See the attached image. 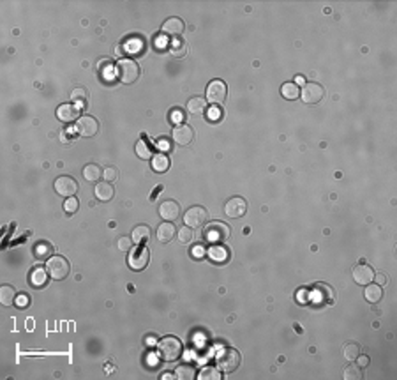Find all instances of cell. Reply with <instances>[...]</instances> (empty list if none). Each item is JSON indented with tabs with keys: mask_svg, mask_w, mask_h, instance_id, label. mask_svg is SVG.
Returning <instances> with one entry per match:
<instances>
[{
	"mask_svg": "<svg viewBox=\"0 0 397 380\" xmlns=\"http://www.w3.org/2000/svg\"><path fill=\"white\" fill-rule=\"evenodd\" d=\"M156 352L157 357L164 362H175L180 359L182 352H184V347H182V341L175 336H166L162 338L159 343L156 345Z\"/></svg>",
	"mask_w": 397,
	"mask_h": 380,
	"instance_id": "cell-1",
	"label": "cell"
},
{
	"mask_svg": "<svg viewBox=\"0 0 397 380\" xmlns=\"http://www.w3.org/2000/svg\"><path fill=\"white\" fill-rule=\"evenodd\" d=\"M216 361H217V366L221 368L224 373H231V371H235L237 368L240 366L242 357L238 350H235V348H231V347H224L217 352Z\"/></svg>",
	"mask_w": 397,
	"mask_h": 380,
	"instance_id": "cell-2",
	"label": "cell"
},
{
	"mask_svg": "<svg viewBox=\"0 0 397 380\" xmlns=\"http://www.w3.org/2000/svg\"><path fill=\"white\" fill-rule=\"evenodd\" d=\"M117 76L122 84L131 85L139 78V65L131 59H120L115 65Z\"/></svg>",
	"mask_w": 397,
	"mask_h": 380,
	"instance_id": "cell-3",
	"label": "cell"
},
{
	"mask_svg": "<svg viewBox=\"0 0 397 380\" xmlns=\"http://www.w3.org/2000/svg\"><path fill=\"white\" fill-rule=\"evenodd\" d=\"M230 227L221 221H214L205 228V241L210 244H222L230 237Z\"/></svg>",
	"mask_w": 397,
	"mask_h": 380,
	"instance_id": "cell-4",
	"label": "cell"
},
{
	"mask_svg": "<svg viewBox=\"0 0 397 380\" xmlns=\"http://www.w3.org/2000/svg\"><path fill=\"white\" fill-rule=\"evenodd\" d=\"M46 271H48V274H50V278L59 279V281H60V279H65L67 276H69L71 265H69V262L64 258V256L55 255V256H51V258L48 260Z\"/></svg>",
	"mask_w": 397,
	"mask_h": 380,
	"instance_id": "cell-5",
	"label": "cell"
},
{
	"mask_svg": "<svg viewBox=\"0 0 397 380\" xmlns=\"http://www.w3.org/2000/svg\"><path fill=\"white\" fill-rule=\"evenodd\" d=\"M208 219V212L207 209L201 207V205H194V207L187 209L184 216V223L191 228H201L207 225Z\"/></svg>",
	"mask_w": 397,
	"mask_h": 380,
	"instance_id": "cell-6",
	"label": "cell"
},
{
	"mask_svg": "<svg viewBox=\"0 0 397 380\" xmlns=\"http://www.w3.org/2000/svg\"><path fill=\"white\" fill-rule=\"evenodd\" d=\"M148 260H150V253L143 244H139L138 248H133L129 251L127 264L133 271H143L148 265Z\"/></svg>",
	"mask_w": 397,
	"mask_h": 380,
	"instance_id": "cell-7",
	"label": "cell"
},
{
	"mask_svg": "<svg viewBox=\"0 0 397 380\" xmlns=\"http://www.w3.org/2000/svg\"><path fill=\"white\" fill-rule=\"evenodd\" d=\"M226 96H228V87L224 82H221V80H214V82L208 84V87H207L208 103H212V105H222V103L226 101Z\"/></svg>",
	"mask_w": 397,
	"mask_h": 380,
	"instance_id": "cell-8",
	"label": "cell"
},
{
	"mask_svg": "<svg viewBox=\"0 0 397 380\" xmlns=\"http://www.w3.org/2000/svg\"><path fill=\"white\" fill-rule=\"evenodd\" d=\"M323 94L325 90L321 85L316 84V82H309V84H304V87H302L300 98L305 105H316V103L323 99Z\"/></svg>",
	"mask_w": 397,
	"mask_h": 380,
	"instance_id": "cell-9",
	"label": "cell"
},
{
	"mask_svg": "<svg viewBox=\"0 0 397 380\" xmlns=\"http://www.w3.org/2000/svg\"><path fill=\"white\" fill-rule=\"evenodd\" d=\"M55 191L60 196L71 198V196H74L76 191H78V182H76V179H73V177L69 175H62L55 181Z\"/></svg>",
	"mask_w": 397,
	"mask_h": 380,
	"instance_id": "cell-10",
	"label": "cell"
},
{
	"mask_svg": "<svg viewBox=\"0 0 397 380\" xmlns=\"http://www.w3.org/2000/svg\"><path fill=\"white\" fill-rule=\"evenodd\" d=\"M224 212L228 218H242L247 212V202L242 196H233L224 205Z\"/></svg>",
	"mask_w": 397,
	"mask_h": 380,
	"instance_id": "cell-11",
	"label": "cell"
},
{
	"mask_svg": "<svg viewBox=\"0 0 397 380\" xmlns=\"http://www.w3.org/2000/svg\"><path fill=\"white\" fill-rule=\"evenodd\" d=\"M76 129L81 136H94L97 135L99 131V122L90 115H83L79 117L78 122H76Z\"/></svg>",
	"mask_w": 397,
	"mask_h": 380,
	"instance_id": "cell-12",
	"label": "cell"
},
{
	"mask_svg": "<svg viewBox=\"0 0 397 380\" xmlns=\"http://www.w3.org/2000/svg\"><path fill=\"white\" fill-rule=\"evenodd\" d=\"M353 279H355V283H358V285H369V283L374 279L373 267H371L369 264L360 262L358 265L353 267Z\"/></svg>",
	"mask_w": 397,
	"mask_h": 380,
	"instance_id": "cell-13",
	"label": "cell"
},
{
	"mask_svg": "<svg viewBox=\"0 0 397 380\" xmlns=\"http://www.w3.org/2000/svg\"><path fill=\"white\" fill-rule=\"evenodd\" d=\"M171 136H173V142H175V144H179V145H182V147H185V145H189L191 142H193L194 131H193V127H191V126L180 124V126H177L175 129H173Z\"/></svg>",
	"mask_w": 397,
	"mask_h": 380,
	"instance_id": "cell-14",
	"label": "cell"
},
{
	"mask_svg": "<svg viewBox=\"0 0 397 380\" xmlns=\"http://www.w3.org/2000/svg\"><path fill=\"white\" fill-rule=\"evenodd\" d=\"M159 216L166 221H175L180 216V205L177 204L175 200H164L159 205Z\"/></svg>",
	"mask_w": 397,
	"mask_h": 380,
	"instance_id": "cell-15",
	"label": "cell"
},
{
	"mask_svg": "<svg viewBox=\"0 0 397 380\" xmlns=\"http://www.w3.org/2000/svg\"><path fill=\"white\" fill-rule=\"evenodd\" d=\"M184 30H185V25H184V21H182L180 18H177V16H171V18H168L164 23H162V32L166 34V36H170V37H179V36H182L184 34Z\"/></svg>",
	"mask_w": 397,
	"mask_h": 380,
	"instance_id": "cell-16",
	"label": "cell"
},
{
	"mask_svg": "<svg viewBox=\"0 0 397 380\" xmlns=\"http://www.w3.org/2000/svg\"><path fill=\"white\" fill-rule=\"evenodd\" d=\"M57 117H59V121L65 122V124H71V122L78 121L79 108L76 106V105L65 103V105H60V106H59V110H57Z\"/></svg>",
	"mask_w": 397,
	"mask_h": 380,
	"instance_id": "cell-17",
	"label": "cell"
},
{
	"mask_svg": "<svg viewBox=\"0 0 397 380\" xmlns=\"http://www.w3.org/2000/svg\"><path fill=\"white\" fill-rule=\"evenodd\" d=\"M177 230L175 225H173V221H164L161 223L159 227H157V241L162 242V244H166V242H171L173 241V237L177 235Z\"/></svg>",
	"mask_w": 397,
	"mask_h": 380,
	"instance_id": "cell-18",
	"label": "cell"
},
{
	"mask_svg": "<svg viewBox=\"0 0 397 380\" xmlns=\"http://www.w3.org/2000/svg\"><path fill=\"white\" fill-rule=\"evenodd\" d=\"M313 297L316 299V302L319 304H325V302H332L334 299V292H332V287L327 285V283H318L313 290Z\"/></svg>",
	"mask_w": 397,
	"mask_h": 380,
	"instance_id": "cell-19",
	"label": "cell"
},
{
	"mask_svg": "<svg viewBox=\"0 0 397 380\" xmlns=\"http://www.w3.org/2000/svg\"><path fill=\"white\" fill-rule=\"evenodd\" d=\"M207 255L208 258L217 262V264H222V262H228V258H230V250L222 244H212L208 248Z\"/></svg>",
	"mask_w": 397,
	"mask_h": 380,
	"instance_id": "cell-20",
	"label": "cell"
},
{
	"mask_svg": "<svg viewBox=\"0 0 397 380\" xmlns=\"http://www.w3.org/2000/svg\"><path fill=\"white\" fill-rule=\"evenodd\" d=\"M168 51H170L171 57L182 59V57L187 55V42H185L182 37H175V39L168 44Z\"/></svg>",
	"mask_w": 397,
	"mask_h": 380,
	"instance_id": "cell-21",
	"label": "cell"
},
{
	"mask_svg": "<svg viewBox=\"0 0 397 380\" xmlns=\"http://www.w3.org/2000/svg\"><path fill=\"white\" fill-rule=\"evenodd\" d=\"M94 191H96V198L101 200V202H110L115 195V190H113V186L110 182H99Z\"/></svg>",
	"mask_w": 397,
	"mask_h": 380,
	"instance_id": "cell-22",
	"label": "cell"
},
{
	"mask_svg": "<svg viewBox=\"0 0 397 380\" xmlns=\"http://www.w3.org/2000/svg\"><path fill=\"white\" fill-rule=\"evenodd\" d=\"M51 253H53V246L50 244V242H37L36 246H34V256H36L37 260H50Z\"/></svg>",
	"mask_w": 397,
	"mask_h": 380,
	"instance_id": "cell-23",
	"label": "cell"
},
{
	"mask_svg": "<svg viewBox=\"0 0 397 380\" xmlns=\"http://www.w3.org/2000/svg\"><path fill=\"white\" fill-rule=\"evenodd\" d=\"M187 111L193 113V115H201V113L207 111V101H205L203 98H199V96L191 98L189 101H187Z\"/></svg>",
	"mask_w": 397,
	"mask_h": 380,
	"instance_id": "cell-24",
	"label": "cell"
},
{
	"mask_svg": "<svg viewBox=\"0 0 397 380\" xmlns=\"http://www.w3.org/2000/svg\"><path fill=\"white\" fill-rule=\"evenodd\" d=\"M145 48V41H141L139 37H129L124 42V51H127L129 55H139Z\"/></svg>",
	"mask_w": 397,
	"mask_h": 380,
	"instance_id": "cell-25",
	"label": "cell"
},
{
	"mask_svg": "<svg viewBox=\"0 0 397 380\" xmlns=\"http://www.w3.org/2000/svg\"><path fill=\"white\" fill-rule=\"evenodd\" d=\"M48 276H50L48 271H44L42 267H36V269H32L30 276H28V281L32 283L34 287H42V285H46Z\"/></svg>",
	"mask_w": 397,
	"mask_h": 380,
	"instance_id": "cell-26",
	"label": "cell"
},
{
	"mask_svg": "<svg viewBox=\"0 0 397 380\" xmlns=\"http://www.w3.org/2000/svg\"><path fill=\"white\" fill-rule=\"evenodd\" d=\"M365 292H364V296H365V299H367V301L369 302H373V304H376V302H379L381 301V297H383V290H381V287H379V285H376V283H374V285H365Z\"/></svg>",
	"mask_w": 397,
	"mask_h": 380,
	"instance_id": "cell-27",
	"label": "cell"
},
{
	"mask_svg": "<svg viewBox=\"0 0 397 380\" xmlns=\"http://www.w3.org/2000/svg\"><path fill=\"white\" fill-rule=\"evenodd\" d=\"M168 168H170V159H168L166 154H156V156H152V170L157 173H162L166 172Z\"/></svg>",
	"mask_w": 397,
	"mask_h": 380,
	"instance_id": "cell-28",
	"label": "cell"
},
{
	"mask_svg": "<svg viewBox=\"0 0 397 380\" xmlns=\"http://www.w3.org/2000/svg\"><path fill=\"white\" fill-rule=\"evenodd\" d=\"M281 96L288 101H293V99H298L300 96V90H298V85L295 82H286V84L281 87Z\"/></svg>",
	"mask_w": 397,
	"mask_h": 380,
	"instance_id": "cell-29",
	"label": "cell"
},
{
	"mask_svg": "<svg viewBox=\"0 0 397 380\" xmlns=\"http://www.w3.org/2000/svg\"><path fill=\"white\" fill-rule=\"evenodd\" d=\"M133 242H136V244H145V242L150 239V228L147 227V225H138V227L133 230Z\"/></svg>",
	"mask_w": 397,
	"mask_h": 380,
	"instance_id": "cell-30",
	"label": "cell"
},
{
	"mask_svg": "<svg viewBox=\"0 0 397 380\" xmlns=\"http://www.w3.org/2000/svg\"><path fill=\"white\" fill-rule=\"evenodd\" d=\"M16 301V290L11 285H2L0 287V302L4 306H11Z\"/></svg>",
	"mask_w": 397,
	"mask_h": 380,
	"instance_id": "cell-31",
	"label": "cell"
},
{
	"mask_svg": "<svg viewBox=\"0 0 397 380\" xmlns=\"http://www.w3.org/2000/svg\"><path fill=\"white\" fill-rule=\"evenodd\" d=\"M101 167L99 165H96V163H90V165H87V167L83 168V177L87 182H97L99 179H101Z\"/></svg>",
	"mask_w": 397,
	"mask_h": 380,
	"instance_id": "cell-32",
	"label": "cell"
},
{
	"mask_svg": "<svg viewBox=\"0 0 397 380\" xmlns=\"http://www.w3.org/2000/svg\"><path fill=\"white\" fill-rule=\"evenodd\" d=\"M175 377L180 380H193L198 377V373H196V370H194V366H191V364H182V366L177 368L175 371Z\"/></svg>",
	"mask_w": 397,
	"mask_h": 380,
	"instance_id": "cell-33",
	"label": "cell"
},
{
	"mask_svg": "<svg viewBox=\"0 0 397 380\" xmlns=\"http://www.w3.org/2000/svg\"><path fill=\"white\" fill-rule=\"evenodd\" d=\"M136 154H138V158L141 159L152 158V147H150V144H148V140L145 138V136L138 140V144H136Z\"/></svg>",
	"mask_w": 397,
	"mask_h": 380,
	"instance_id": "cell-34",
	"label": "cell"
},
{
	"mask_svg": "<svg viewBox=\"0 0 397 380\" xmlns=\"http://www.w3.org/2000/svg\"><path fill=\"white\" fill-rule=\"evenodd\" d=\"M342 375H344V380H360L362 368L358 366V364H355V362H351V364H348V366L344 368Z\"/></svg>",
	"mask_w": 397,
	"mask_h": 380,
	"instance_id": "cell-35",
	"label": "cell"
},
{
	"mask_svg": "<svg viewBox=\"0 0 397 380\" xmlns=\"http://www.w3.org/2000/svg\"><path fill=\"white\" fill-rule=\"evenodd\" d=\"M71 98H73V105H76L78 108H83V105H87L88 94L85 88H74Z\"/></svg>",
	"mask_w": 397,
	"mask_h": 380,
	"instance_id": "cell-36",
	"label": "cell"
},
{
	"mask_svg": "<svg viewBox=\"0 0 397 380\" xmlns=\"http://www.w3.org/2000/svg\"><path fill=\"white\" fill-rule=\"evenodd\" d=\"M198 379L199 380H221L222 375L214 366H207V368H203V370L199 371Z\"/></svg>",
	"mask_w": 397,
	"mask_h": 380,
	"instance_id": "cell-37",
	"label": "cell"
},
{
	"mask_svg": "<svg viewBox=\"0 0 397 380\" xmlns=\"http://www.w3.org/2000/svg\"><path fill=\"white\" fill-rule=\"evenodd\" d=\"M342 356H344V359H348V361H357V357L360 356V347L357 343H348L346 347H344Z\"/></svg>",
	"mask_w": 397,
	"mask_h": 380,
	"instance_id": "cell-38",
	"label": "cell"
},
{
	"mask_svg": "<svg viewBox=\"0 0 397 380\" xmlns=\"http://www.w3.org/2000/svg\"><path fill=\"white\" fill-rule=\"evenodd\" d=\"M177 235H179V241L182 242V244H189L191 241H193V237H194V232H193V228L191 227H187V225H184V227L177 232Z\"/></svg>",
	"mask_w": 397,
	"mask_h": 380,
	"instance_id": "cell-39",
	"label": "cell"
},
{
	"mask_svg": "<svg viewBox=\"0 0 397 380\" xmlns=\"http://www.w3.org/2000/svg\"><path fill=\"white\" fill-rule=\"evenodd\" d=\"M117 248L120 251H131L133 250V239H129V237H119L117 239Z\"/></svg>",
	"mask_w": 397,
	"mask_h": 380,
	"instance_id": "cell-40",
	"label": "cell"
},
{
	"mask_svg": "<svg viewBox=\"0 0 397 380\" xmlns=\"http://www.w3.org/2000/svg\"><path fill=\"white\" fill-rule=\"evenodd\" d=\"M79 209V202L74 196H71V198H67L65 200V204H64V211L67 214H74L76 211Z\"/></svg>",
	"mask_w": 397,
	"mask_h": 380,
	"instance_id": "cell-41",
	"label": "cell"
},
{
	"mask_svg": "<svg viewBox=\"0 0 397 380\" xmlns=\"http://www.w3.org/2000/svg\"><path fill=\"white\" fill-rule=\"evenodd\" d=\"M117 177H119V170H117L115 167H106L102 170V179L106 182L117 181Z\"/></svg>",
	"mask_w": 397,
	"mask_h": 380,
	"instance_id": "cell-42",
	"label": "cell"
},
{
	"mask_svg": "<svg viewBox=\"0 0 397 380\" xmlns=\"http://www.w3.org/2000/svg\"><path fill=\"white\" fill-rule=\"evenodd\" d=\"M182 121H184V111H182L180 108H175V110H171L170 122H173V124H180Z\"/></svg>",
	"mask_w": 397,
	"mask_h": 380,
	"instance_id": "cell-43",
	"label": "cell"
},
{
	"mask_svg": "<svg viewBox=\"0 0 397 380\" xmlns=\"http://www.w3.org/2000/svg\"><path fill=\"white\" fill-rule=\"evenodd\" d=\"M207 117H208V121H219V119L222 117L221 108H219V106H212L210 110H207Z\"/></svg>",
	"mask_w": 397,
	"mask_h": 380,
	"instance_id": "cell-44",
	"label": "cell"
},
{
	"mask_svg": "<svg viewBox=\"0 0 397 380\" xmlns=\"http://www.w3.org/2000/svg\"><path fill=\"white\" fill-rule=\"evenodd\" d=\"M30 304V297L27 294H18L16 296V306L18 308H27Z\"/></svg>",
	"mask_w": 397,
	"mask_h": 380,
	"instance_id": "cell-45",
	"label": "cell"
},
{
	"mask_svg": "<svg viewBox=\"0 0 397 380\" xmlns=\"http://www.w3.org/2000/svg\"><path fill=\"white\" fill-rule=\"evenodd\" d=\"M156 145H157V148H161V150H170V148H171V142L168 138H164V136L157 138Z\"/></svg>",
	"mask_w": 397,
	"mask_h": 380,
	"instance_id": "cell-46",
	"label": "cell"
},
{
	"mask_svg": "<svg viewBox=\"0 0 397 380\" xmlns=\"http://www.w3.org/2000/svg\"><path fill=\"white\" fill-rule=\"evenodd\" d=\"M205 255V251H203V246H194L193 248V256L194 258H201V256Z\"/></svg>",
	"mask_w": 397,
	"mask_h": 380,
	"instance_id": "cell-47",
	"label": "cell"
},
{
	"mask_svg": "<svg viewBox=\"0 0 397 380\" xmlns=\"http://www.w3.org/2000/svg\"><path fill=\"white\" fill-rule=\"evenodd\" d=\"M60 138H62V142H64V144H67V142H71V140H74V131H73V129H67V131H64V135H62Z\"/></svg>",
	"mask_w": 397,
	"mask_h": 380,
	"instance_id": "cell-48",
	"label": "cell"
},
{
	"mask_svg": "<svg viewBox=\"0 0 397 380\" xmlns=\"http://www.w3.org/2000/svg\"><path fill=\"white\" fill-rule=\"evenodd\" d=\"M374 279H376V285H379V287H381V285H385V283H387V276H385V274H374Z\"/></svg>",
	"mask_w": 397,
	"mask_h": 380,
	"instance_id": "cell-49",
	"label": "cell"
},
{
	"mask_svg": "<svg viewBox=\"0 0 397 380\" xmlns=\"http://www.w3.org/2000/svg\"><path fill=\"white\" fill-rule=\"evenodd\" d=\"M357 359H358V366H360V368H364V366H367V364H369V357H367V356H358Z\"/></svg>",
	"mask_w": 397,
	"mask_h": 380,
	"instance_id": "cell-50",
	"label": "cell"
},
{
	"mask_svg": "<svg viewBox=\"0 0 397 380\" xmlns=\"http://www.w3.org/2000/svg\"><path fill=\"white\" fill-rule=\"evenodd\" d=\"M295 84H297V85L304 84V76H300V74H297V76H295Z\"/></svg>",
	"mask_w": 397,
	"mask_h": 380,
	"instance_id": "cell-51",
	"label": "cell"
}]
</instances>
